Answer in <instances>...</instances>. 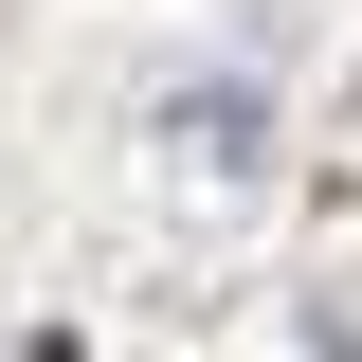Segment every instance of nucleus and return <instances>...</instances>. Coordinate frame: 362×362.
<instances>
[{"instance_id": "obj_2", "label": "nucleus", "mask_w": 362, "mask_h": 362, "mask_svg": "<svg viewBox=\"0 0 362 362\" xmlns=\"http://www.w3.org/2000/svg\"><path fill=\"white\" fill-rule=\"evenodd\" d=\"M344 163H362V90H344Z\"/></svg>"}, {"instance_id": "obj_1", "label": "nucleus", "mask_w": 362, "mask_h": 362, "mask_svg": "<svg viewBox=\"0 0 362 362\" xmlns=\"http://www.w3.org/2000/svg\"><path fill=\"white\" fill-rule=\"evenodd\" d=\"M163 145H181V181H254V145H272V109L235 73H181L163 90Z\"/></svg>"}]
</instances>
